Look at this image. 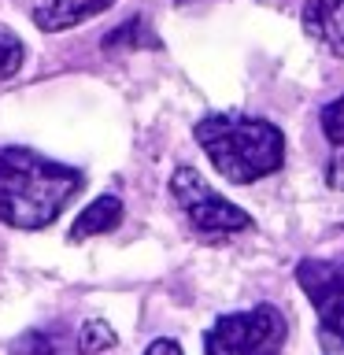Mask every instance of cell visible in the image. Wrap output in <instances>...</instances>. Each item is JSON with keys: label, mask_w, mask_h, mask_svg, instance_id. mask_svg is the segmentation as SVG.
<instances>
[{"label": "cell", "mask_w": 344, "mask_h": 355, "mask_svg": "<svg viewBox=\"0 0 344 355\" xmlns=\"http://www.w3.org/2000/svg\"><path fill=\"white\" fill-rule=\"evenodd\" d=\"M296 282L304 288L307 304L315 307L322 333L329 340L344 344V263L304 259L296 266Z\"/></svg>", "instance_id": "obj_5"}, {"label": "cell", "mask_w": 344, "mask_h": 355, "mask_svg": "<svg viewBox=\"0 0 344 355\" xmlns=\"http://www.w3.org/2000/svg\"><path fill=\"white\" fill-rule=\"evenodd\" d=\"M111 4H115V0H44V4H37V11H33V22H37V30H44V33H63V30L78 26V22L108 11Z\"/></svg>", "instance_id": "obj_7"}, {"label": "cell", "mask_w": 344, "mask_h": 355, "mask_svg": "<svg viewBox=\"0 0 344 355\" xmlns=\"http://www.w3.org/2000/svg\"><path fill=\"white\" fill-rule=\"evenodd\" d=\"M11 355H55V340L44 337V333H26V337L11 348Z\"/></svg>", "instance_id": "obj_12"}, {"label": "cell", "mask_w": 344, "mask_h": 355, "mask_svg": "<svg viewBox=\"0 0 344 355\" xmlns=\"http://www.w3.org/2000/svg\"><path fill=\"white\" fill-rule=\"evenodd\" d=\"M322 133L329 141V182L344 185V96L322 107Z\"/></svg>", "instance_id": "obj_9"}, {"label": "cell", "mask_w": 344, "mask_h": 355, "mask_svg": "<svg viewBox=\"0 0 344 355\" xmlns=\"http://www.w3.org/2000/svg\"><path fill=\"white\" fill-rule=\"evenodd\" d=\"M171 193L178 200V207H182L185 222L193 226V233L207 244H226L237 233L252 230L248 211H241L222 193H215L193 166H178L171 174Z\"/></svg>", "instance_id": "obj_3"}, {"label": "cell", "mask_w": 344, "mask_h": 355, "mask_svg": "<svg viewBox=\"0 0 344 355\" xmlns=\"http://www.w3.org/2000/svg\"><path fill=\"white\" fill-rule=\"evenodd\" d=\"M300 22L311 41L326 44L333 55H344V0H307Z\"/></svg>", "instance_id": "obj_6"}, {"label": "cell", "mask_w": 344, "mask_h": 355, "mask_svg": "<svg viewBox=\"0 0 344 355\" xmlns=\"http://www.w3.org/2000/svg\"><path fill=\"white\" fill-rule=\"evenodd\" d=\"M111 344H115V329H111L108 322H100V318L85 322L82 333H78V348H82V355H96V352L111 348Z\"/></svg>", "instance_id": "obj_11"}, {"label": "cell", "mask_w": 344, "mask_h": 355, "mask_svg": "<svg viewBox=\"0 0 344 355\" xmlns=\"http://www.w3.org/2000/svg\"><path fill=\"white\" fill-rule=\"evenodd\" d=\"M289 322L274 304H255L237 315L215 318L204 333V355H282Z\"/></svg>", "instance_id": "obj_4"}, {"label": "cell", "mask_w": 344, "mask_h": 355, "mask_svg": "<svg viewBox=\"0 0 344 355\" xmlns=\"http://www.w3.org/2000/svg\"><path fill=\"white\" fill-rule=\"evenodd\" d=\"M193 133L211 166L233 185H252L285 163V133L266 119L218 111L200 119Z\"/></svg>", "instance_id": "obj_2"}, {"label": "cell", "mask_w": 344, "mask_h": 355, "mask_svg": "<svg viewBox=\"0 0 344 355\" xmlns=\"http://www.w3.org/2000/svg\"><path fill=\"white\" fill-rule=\"evenodd\" d=\"M144 355H185V352H182V344H174V340L160 337V340H152L148 348H144Z\"/></svg>", "instance_id": "obj_13"}, {"label": "cell", "mask_w": 344, "mask_h": 355, "mask_svg": "<svg viewBox=\"0 0 344 355\" xmlns=\"http://www.w3.org/2000/svg\"><path fill=\"white\" fill-rule=\"evenodd\" d=\"M22 63H26V44H22V37L11 33L8 26H0V78L15 74Z\"/></svg>", "instance_id": "obj_10"}, {"label": "cell", "mask_w": 344, "mask_h": 355, "mask_svg": "<svg viewBox=\"0 0 344 355\" xmlns=\"http://www.w3.org/2000/svg\"><path fill=\"white\" fill-rule=\"evenodd\" d=\"M122 222V200L119 196H96L82 215L74 218V226L67 237L71 241H85V237H100V233H111Z\"/></svg>", "instance_id": "obj_8"}, {"label": "cell", "mask_w": 344, "mask_h": 355, "mask_svg": "<svg viewBox=\"0 0 344 355\" xmlns=\"http://www.w3.org/2000/svg\"><path fill=\"white\" fill-rule=\"evenodd\" d=\"M82 189V171L30 148H0V222L44 230Z\"/></svg>", "instance_id": "obj_1"}]
</instances>
